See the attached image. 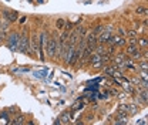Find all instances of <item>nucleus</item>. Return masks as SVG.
I'll return each mask as SVG.
<instances>
[{
    "mask_svg": "<svg viewBox=\"0 0 148 125\" xmlns=\"http://www.w3.org/2000/svg\"><path fill=\"white\" fill-rule=\"evenodd\" d=\"M127 46V39L125 37H120L118 40H117V43H115V47H120V49H123Z\"/></svg>",
    "mask_w": 148,
    "mask_h": 125,
    "instance_id": "13",
    "label": "nucleus"
},
{
    "mask_svg": "<svg viewBox=\"0 0 148 125\" xmlns=\"http://www.w3.org/2000/svg\"><path fill=\"white\" fill-rule=\"evenodd\" d=\"M137 44H138V47H140L141 50H145V49L148 47V39H147V36H141V34H140Z\"/></svg>",
    "mask_w": 148,
    "mask_h": 125,
    "instance_id": "5",
    "label": "nucleus"
},
{
    "mask_svg": "<svg viewBox=\"0 0 148 125\" xmlns=\"http://www.w3.org/2000/svg\"><path fill=\"white\" fill-rule=\"evenodd\" d=\"M118 111H125V112H128V104H127V102H121V104L118 105Z\"/></svg>",
    "mask_w": 148,
    "mask_h": 125,
    "instance_id": "18",
    "label": "nucleus"
},
{
    "mask_svg": "<svg viewBox=\"0 0 148 125\" xmlns=\"http://www.w3.org/2000/svg\"><path fill=\"white\" fill-rule=\"evenodd\" d=\"M58 121H60V124H69V122L71 121V115H70V112H64Z\"/></svg>",
    "mask_w": 148,
    "mask_h": 125,
    "instance_id": "9",
    "label": "nucleus"
},
{
    "mask_svg": "<svg viewBox=\"0 0 148 125\" xmlns=\"http://www.w3.org/2000/svg\"><path fill=\"white\" fill-rule=\"evenodd\" d=\"M127 37H130V39H138V37H140V33H138L135 28L127 30Z\"/></svg>",
    "mask_w": 148,
    "mask_h": 125,
    "instance_id": "10",
    "label": "nucleus"
},
{
    "mask_svg": "<svg viewBox=\"0 0 148 125\" xmlns=\"http://www.w3.org/2000/svg\"><path fill=\"white\" fill-rule=\"evenodd\" d=\"M138 50H140L138 44H128V46H127V50H125V54H127V55H132L134 53H137Z\"/></svg>",
    "mask_w": 148,
    "mask_h": 125,
    "instance_id": "7",
    "label": "nucleus"
},
{
    "mask_svg": "<svg viewBox=\"0 0 148 125\" xmlns=\"http://www.w3.org/2000/svg\"><path fill=\"white\" fill-rule=\"evenodd\" d=\"M138 77L143 80V81H148V75H147V71H138Z\"/></svg>",
    "mask_w": 148,
    "mask_h": 125,
    "instance_id": "17",
    "label": "nucleus"
},
{
    "mask_svg": "<svg viewBox=\"0 0 148 125\" xmlns=\"http://www.w3.org/2000/svg\"><path fill=\"white\" fill-rule=\"evenodd\" d=\"M91 30H93V31H94L96 34H100V33H101V31L104 30V24H97L96 27H93Z\"/></svg>",
    "mask_w": 148,
    "mask_h": 125,
    "instance_id": "16",
    "label": "nucleus"
},
{
    "mask_svg": "<svg viewBox=\"0 0 148 125\" xmlns=\"http://www.w3.org/2000/svg\"><path fill=\"white\" fill-rule=\"evenodd\" d=\"M19 39H20V34L17 31H10L9 36H7V40H6V44L10 50L16 51L17 50V46H19Z\"/></svg>",
    "mask_w": 148,
    "mask_h": 125,
    "instance_id": "3",
    "label": "nucleus"
},
{
    "mask_svg": "<svg viewBox=\"0 0 148 125\" xmlns=\"http://www.w3.org/2000/svg\"><path fill=\"white\" fill-rule=\"evenodd\" d=\"M74 28V23H71V22H69V20H66V23H64V28L63 30H66V31H71Z\"/></svg>",
    "mask_w": 148,
    "mask_h": 125,
    "instance_id": "14",
    "label": "nucleus"
},
{
    "mask_svg": "<svg viewBox=\"0 0 148 125\" xmlns=\"http://www.w3.org/2000/svg\"><path fill=\"white\" fill-rule=\"evenodd\" d=\"M117 34H118L120 37H127V30H125L124 27H121V26H118V27H117Z\"/></svg>",
    "mask_w": 148,
    "mask_h": 125,
    "instance_id": "15",
    "label": "nucleus"
},
{
    "mask_svg": "<svg viewBox=\"0 0 148 125\" xmlns=\"http://www.w3.org/2000/svg\"><path fill=\"white\" fill-rule=\"evenodd\" d=\"M64 23H66V20L60 17V19H57V20H56L54 26H56V28H57V30H63V28H64Z\"/></svg>",
    "mask_w": 148,
    "mask_h": 125,
    "instance_id": "12",
    "label": "nucleus"
},
{
    "mask_svg": "<svg viewBox=\"0 0 148 125\" xmlns=\"http://www.w3.org/2000/svg\"><path fill=\"white\" fill-rule=\"evenodd\" d=\"M12 124H17V125H20V124H24L26 122V120H24V115H17V118H13L12 121H10Z\"/></svg>",
    "mask_w": 148,
    "mask_h": 125,
    "instance_id": "11",
    "label": "nucleus"
},
{
    "mask_svg": "<svg viewBox=\"0 0 148 125\" xmlns=\"http://www.w3.org/2000/svg\"><path fill=\"white\" fill-rule=\"evenodd\" d=\"M57 47H58V39H57V36H56V33H54V34H51L49 37L47 44H46V49H44V51L47 53V55H49L50 58H56Z\"/></svg>",
    "mask_w": 148,
    "mask_h": 125,
    "instance_id": "1",
    "label": "nucleus"
},
{
    "mask_svg": "<svg viewBox=\"0 0 148 125\" xmlns=\"http://www.w3.org/2000/svg\"><path fill=\"white\" fill-rule=\"evenodd\" d=\"M91 67H93V68H103V63H101V61H97V63L91 64Z\"/></svg>",
    "mask_w": 148,
    "mask_h": 125,
    "instance_id": "19",
    "label": "nucleus"
},
{
    "mask_svg": "<svg viewBox=\"0 0 148 125\" xmlns=\"http://www.w3.org/2000/svg\"><path fill=\"white\" fill-rule=\"evenodd\" d=\"M108 93H110V95H115V97H117L118 90H115V88H110V90H108Z\"/></svg>",
    "mask_w": 148,
    "mask_h": 125,
    "instance_id": "20",
    "label": "nucleus"
},
{
    "mask_svg": "<svg viewBox=\"0 0 148 125\" xmlns=\"http://www.w3.org/2000/svg\"><path fill=\"white\" fill-rule=\"evenodd\" d=\"M3 17L6 20H9L10 23H14L17 19H19V13L16 10H4L3 11Z\"/></svg>",
    "mask_w": 148,
    "mask_h": 125,
    "instance_id": "4",
    "label": "nucleus"
},
{
    "mask_svg": "<svg viewBox=\"0 0 148 125\" xmlns=\"http://www.w3.org/2000/svg\"><path fill=\"white\" fill-rule=\"evenodd\" d=\"M100 97H101L103 100H108L110 94H108V91H104V94H100Z\"/></svg>",
    "mask_w": 148,
    "mask_h": 125,
    "instance_id": "21",
    "label": "nucleus"
},
{
    "mask_svg": "<svg viewBox=\"0 0 148 125\" xmlns=\"http://www.w3.org/2000/svg\"><path fill=\"white\" fill-rule=\"evenodd\" d=\"M138 112V104L135 102H130L128 104V115H134Z\"/></svg>",
    "mask_w": 148,
    "mask_h": 125,
    "instance_id": "8",
    "label": "nucleus"
},
{
    "mask_svg": "<svg viewBox=\"0 0 148 125\" xmlns=\"http://www.w3.org/2000/svg\"><path fill=\"white\" fill-rule=\"evenodd\" d=\"M26 20H27V17H22V19H20V23H22V24H24Z\"/></svg>",
    "mask_w": 148,
    "mask_h": 125,
    "instance_id": "22",
    "label": "nucleus"
},
{
    "mask_svg": "<svg viewBox=\"0 0 148 125\" xmlns=\"http://www.w3.org/2000/svg\"><path fill=\"white\" fill-rule=\"evenodd\" d=\"M134 13H135L138 17H145L147 13H148V10H147V7H144V6H138V7L134 10Z\"/></svg>",
    "mask_w": 148,
    "mask_h": 125,
    "instance_id": "6",
    "label": "nucleus"
},
{
    "mask_svg": "<svg viewBox=\"0 0 148 125\" xmlns=\"http://www.w3.org/2000/svg\"><path fill=\"white\" fill-rule=\"evenodd\" d=\"M17 50L20 51V53H23V54H30L31 55V53H30V37H29V34H27L26 30L22 31V34H20Z\"/></svg>",
    "mask_w": 148,
    "mask_h": 125,
    "instance_id": "2",
    "label": "nucleus"
}]
</instances>
